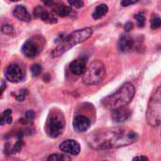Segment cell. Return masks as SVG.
<instances>
[{
	"instance_id": "obj_1",
	"label": "cell",
	"mask_w": 161,
	"mask_h": 161,
	"mask_svg": "<svg viewBox=\"0 0 161 161\" xmlns=\"http://www.w3.org/2000/svg\"><path fill=\"white\" fill-rule=\"evenodd\" d=\"M138 134L130 128L108 127L95 130L87 137L90 147L95 150H109L128 146L138 141Z\"/></svg>"
},
{
	"instance_id": "obj_2",
	"label": "cell",
	"mask_w": 161,
	"mask_h": 161,
	"mask_svg": "<svg viewBox=\"0 0 161 161\" xmlns=\"http://www.w3.org/2000/svg\"><path fill=\"white\" fill-rule=\"evenodd\" d=\"M92 33H93L92 28L84 27L78 30L73 31L72 33L68 35L63 34V33L59 34L58 37L56 39V42L58 43V45L52 51L51 53L52 57L56 58V57L61 56L72 47L87 41L90 37H92Z\"/></svg>"
},
{
	"instance_id": "obj_3",
	"label": "cell",
	"mask_w": 161,
	"mask_h": 161,
	"mask_svg": "<svg viewBox=\"0 0 161 161\" xmlns=\"http://www.w3.org/2000/svg\"><path fill=\"white\" fill-rule=\"evenodd\" d=\"M135 87L132 83H125L114 93L102 100V106L109 110H114L122 107H126L134 98Z\"/></svg>"
},
{
	"instance_id": "obj_4",
	"label": "cell",
	"mask_w": 161,
	"mask_h": 161,
	"mask_svg": "<svg viewBox=\"0 0 161 161\" xmlns=\"http://www.w3.org/2000/svg\"><path fill=\"white\" fill-rule=\"evenodd\" d=\"M65 128V119L63 113L58 109L54 108L48 114L47 120L45 122V132L52 138L57 139L62 135Z\"/></svg>"
},
{
	"instance_id": "obj_5",
	"label": "cell",
	"mask_w": 161,
	"mask_h": 161,
	"mask_svg": "<svg viewBox=\"0 0 161 161\" xmlns=\"http://www.w3.org/2000/svg\"><path fill=\"white\" fill-rule=\"evenodd\" d=\"M146 120L149 125L153 127L161 125V86L155 91L150 98L146 111Z\"/></svg>"
},
{
	"instance_id": "obj_6",
	"label": "cell",
	"mask_w": 161,
	"mask_h": 161,
	"mask_svg": "<svg viewBox=\"0 0 161 161\" xmlns=\"http://www.w3.org/2000/svg\"><path fill=\"white\" fill-rule=\"evenodd\" d=\"M106 75V68L101 60H93L87 68L83 82L86 85H98L100 84Z\"/></svg>"
},
{
	"instance_id": "obj_7",
	"label": "cell",
	"mask_w": 161,
	"mask_h": 161,
	"mask_svg": "<svg viewBox=\"0 0 161 161\" xmlns=\"http://www.w3.org/2000/svg\"><path fill=\"white\" fill-rule=\"evenodd\" d=\"M24 70L17 64L11 63L5 70L6 79L11 83H19L24 79Z\"/></svg>"
},
{
	"instance_id": "obj_8",
	"label": "cell",
	"mask_w": 161,
	"mask_h": 161,
	"mask_svg": "<svg viewBox=\"0 0 161 161\" xmlns=\"http://www.w3.org/2000/svg\"><path fill=\"white\" fill-rule=\"evenodd\" d=\"M129 33V32H128ZM126 33H124L121 35L119 42H118V48L121 52H130L135 49L136 46V41L135 39L130 35Z\"/></svg>"
},
{
	"instance_id": "obj_9",
	"label": "cell",
	"mask_w": 161,
	"mask_h": 161,
	"mask_svg": "<svg viewBox=\"0 0 161 161\" xmlns=\"http://www.w3.org/2000/svg\"><path fill=\"white\" fill-rule=\"evenodd\" d=\"M41 49L42 48H40L37 42H35L32 39H29L23 44L22 53L27 58H34L41 52Z\"/></svg>"
},
{
	"instance_id": "obj_10",
	"label": "cell",
	"mask_w": 161,
	"mask_h": 161,
	"mask_svg": "<svg viewBox=\"0 0 161 161\" xmlns=\"http://www.w3.org/2000/svg\"><path fill=\"white\" fill-rule=\"evenodd\" d=\"M91 120L84 115H76L73 121V127L78 133L86 132L91 127Z\"/></svg>"
},
{
	"instance_id": "obj_11",
	"label": "cell",
	"mask_w": 161,
	"mask_h": 161,
	"mask_svg": "<svg viewBox=\"0 0 161 161\" xmlns=\"http://www.w3.org/2000/svg\"><path fill=\"white\" fill-rule=\"evenodd\" d=\"M59 149L60 151L69 154V155H73V156H77L80 153V144L74 141V140H67L64 141L63 142H61L59 144Z\"/></svg>"
},
{
	"instance_id": "obj_12",
	"label": "cell",
	"mask_w": 161,
	"mask_h": 161,
	"mask_svg": "<svg viewBox=\"0 0 161 161\" xmlns=\"http://www.w3.org/2000/svg\"><path fill=\"white\" fill-rule=\"evenodd\" d=\"M33 14L36 18H39L42 21L48 23V24H56L58 22V19L56 18V16L53 13L48 12L47 10H45L44 8H42L41 6H38L34 8Z\"/></svg>"
},
{
	"instance_id": "obj_13",
	"label": "cell",
	"mask_w": 161,
	"mask_h": 161,
	"mask_svg": "<svg viewBox=\"0 0 161 161\" xmlns=\"http://www.w3.org/2000/svg\"><path fill=\"white\" fill-rule=\"evenodd\" d=\"M112 120L114 123L116 124H122L124 122H125L126 120H128L132 114V111L130 108H126V107H122L119 108L117 109L112 110Z\"/></svg>"
},
{
	"instance_id": "obj_14",
	"label": "cell",
	"mask_w": 161,
	"mask_h": 161,
	"mask_svg": "<svg viewBox=\"0 0 161 161\" xmlns=\"http://www.w3.org/2000/svg\"><path fill=\"white\" fill-rule=\"evenodd\" d=\"M70 71L75 75H84L86 70H87V64H86V60L82 59V58H78L75 59L74 61H72L70 63Z\"/></svg>"
},
{
	"instance_id": "obj_15",
	"label": "cell",
	"mask_w": 161,
	"mask_h": 161,
	"mask_svg": "<svg viewBox=\"0 0 161 161\" xmlns=\"http://www.w3.org/2000/svg\"><path fill=\"white\" fill-rule=\"evenodd\" d=\"M12 14L15 18H17L19 21H22V22H29L31 20V16H30V13L27 11L26 8L24 7V6H16L12 11Z\"/></svg>"
},
{
	"instance_id": "obj_16",
	"label": "cell",
	"mask_w": 161,
	"mask_h": 161,
	"mask_svg": "<svg viewBox=\"0 0 161 161\" xmlns=\"http://www.w3.org/2000/svg\"><path fill=\"white\" fill-rule=\"evenodd\" d=\"M52 11H53L54 13H56L58 16L66 17V16H68V15L71 13L72 9H71L68 6L64 5L62 2H58V3H57V4H54V6H53V10H52Z\"/></svg>"
},
{
	"instance_id": "obj_17",
	"label": "cell",
	"mask_w": 161,
	"mask_h": 161,
	"mask_svg": "<svg viewBox=\"0 0 161 161\" xmlns=\"http://www.w3.org/2000/svg\"><path fill=\"white\" fill-rule=\"evenodd\" d=\"M108 11V7L106 5V4H101L99 6H97L92 13V18L94 20H97V19H100L102 18L103 16H105Z\"/></svg>"
},
{
	"instance_id": "obj_18",
	"label": "cell",
	"mask_w": 161,
	"mask_h": 161,
	"mask_svg": "<svg viewBox=\"0 0 161 161\" xmlns=\"http://www.w3.org/2000/svg\"><path fill=\"white\" fill-rule=\"evenodd\" d=\"M12 122V116H11V110L10 109H6L5 111H3V113L1 114V120H0V124L1 125H9Z\"/></svg>"
},
{
	"instance_id": "obj_19",
	"label": "cell",
	"mask_w": 161,
	"mask_h": 161,
	"mask_svg": "<svg viewBox=\"0 0 161 161\" xmlns=\"http://www.w3.org/2000/svg\"><path fill=\"white\" fill-rule=\"evenodd\" d=\"M48 161H70L71 158L65 154H52L47 158Z\"/></svg>"
},
{
	"instance_id": "obj_20",
	"label": "cell",
	"mask_w": 161,
	"mask_h": 161,
	"mask_svg": "<svg viewBox=\"0 0 161 161\" xmlns=\"http://www.w3.org/2000/svg\"><path fill=\"white\" fill-rule=\"evenodd\" d=\"M34 119H35V112L32 110H28L25 112V117L20 119V123L22 125H28V124H31Z\"/></svg>"
},
{
	"instance_id": "obj_21",
	"label": "cell",
	"mask_w": 161,
	"mask_h": 161,
	"mask_svg": "<svg viewBox=\"0 0 161 161\" xmlns=\"http://www.w3.org/2000/svg\"><path fill=\"white\" fill-rule=\"evenodd\" d=\"M150 26L152 29H158L161 26V18L157 15L154 14L153 17L151 18V22H150Z\"/></svg>"
},
{
	"instance_id": "obj_22",
	"label": "cell",
	"mask_w": 161,
	"mask_h": 161,
	"mask_svg": "<svg viewBox=\"0 0 161 161\" xmlns=\"http://www.w3.org/2000/svg\"><path fill=\"white\" fill-rule=\"evenodd\" d=\"M42 71V65H41L40 63H35V64H33V65L31 66V68H30L31 75H32V76H34V77L39 76V75H41Z\"/></svg>"
},
{
	"instance_id": "obj_23",
	"label": "cell",
	"mask_w": 161,
	"mask_h": 161,
	"mask_svg": "<svg viewBox=\"0 0 161 161\" xmlns=\"http://www.w3.org/2000/svg\"><path fill=\"white\" fill-rule=\"evenodd\" d=\"M135 19L137 21V25L139 27H143L144 25H145V15L142 11L137 13L135 15Z\"/></svg>"
},
{
	"instance_id": "obj_24",
	"label": "cell",
	"mask_w": 161,
	"mask_h": 161,
	"mask_svg": "<svg viewBox=\"0 0 161 161\" xmlns=\"http://www.w3.org/2000/svg\"><path fill=\"white\" fill-rule=\"evenodd\" d=\"M23 147V142H22V139L20 138H17V142H15V144L11 147V154H15V153H18L21 151Z\"/></svg>"
},
{
	"instance_id": "obj_25",
	"label": "cell",
	"mask_w": 161,
	"mask_h": 161,
	"mask_svg": "<svg viewBox=\"0 0 161 161\" xmlns=\"http://www.w3.org/2000/svg\"><path fill=\"white\" fill-rule=\"evenodd\" d=\"M27 93H28V91L25 90V89H24V90L19 91V92H17L16 94H13V96H14L18 101L22 102V101L25 100V96L27 95Z\"/></svg>"
},
{
	"instance_id": "obj_26",
	"label": "cell",
	"mask_w": 161,
	"mask_h": 161,
	"mask_svg": "<svg viewBox=\"0 0 161 161\" xmlns=\"http://www.w3.org/2000/svg\"><path fill=\"white\" fill-rule=\"evenodd\" d=\"M1 30H2V33H3V34H6V35H8V34L9 35V34H11V33L14 32L13 26H12L11 25H9V24H5V25H3Z\"/></svg>"
},
{
	"instance_id": "obj_27",
	"label": "cell",
	"mask_w": 161,
	"mask_h": 161,
	"mask_svg": "<svg viewBox=\"0 0 161 161\" xmlns=\"http://www.w3.org/2000/svg\"><path fill=\"white\" fill-rule=\"evenodd\" d=\"M68 3L70 6L76 8H80L84 6V3L82 0H68Z\"/></svg>"
},
{
	"instance_id": "obj_28",
	"label": "cell",
	"mask_w": 161,
	"mask_h": 161,
	"mask_svg": "<svg viewBox=\"0 0 161 161\" xmlns=\"http://www.w3.org/2000/svg\"><path fill=\"white\" fill-rule=\"evenodd\" d=\"M140 0H122L121 2V5L123 7H128V6H131V5H134L136 3H138Z\"/></svg>"
},
{
	"instance_id": "obj_29",
	"label": "cell",
	"mask_w": 161,
	"mask_h": 161,
	"mask_svg": "<svg viewBox=\"0 0 161 161\" xmlns=\"http://www.w3.org/2000/svg\"><path fill=\"white\" fill-rule=\"evenodd\" d=\"M133 24L131 23V22H128V23H126L125 25V32H130L132 29H133Z\"/></svg>"
},
{
	"instance_id": "obj_30",
	"label": "cell",
	"mask_w": 161,
	"mask_h": 161,
	"mask_svg": "<svg viewBox=\"0 0 161 161\" xmlns=\"http://www.w3.org/2000/svg\"><path fill=\"white\" fill-rule=\"evenodd\" d=\"M43 2V4L47 7H51L54 6V0H42Z\"/></svg>"
},
{
	"instance_id": "obj_31",
	"label": "cell",
	"mask_w": 161,
	"mask_h": 161,
	"mask_svg": "<svg viewBox=\"0 0 161 161\" xmlns=\"http://www.w3.org/2000/svg\"><path fill=\"white\" fill-rule=\"evenodd\" d=\"M133 160H148V158L146 157H135Z\"/></svg>"
},
{
	"instance_id": "obj_32",
	"label": "cell",
	"mask_w": 161,
	"mask_h": 161,
	"mask_svg": "<svg viewBox=\"0 0 161 161\" xmlns=\"http://www.w3.org/2000/svg\"><path fill=\"white\" fill-rule=\"evenodd\" d=\"M5 88H6V83H5V81H4V80H2V92H4Z\"/></svg>"
},
{
	"instance_id": "obj_33",
	"label": "cell",
	"mask_w": 161,
	"mask_h": 161,
	"mask_svg": "<svg viewBox=\"0 0 161 161\" xmlns=\"http://www.w3.org/2000/svg\"><path fill=\"white\" fill-rule=\"evenodd\" d=\"M10 1H12V2H17V1H20V0H10Z\"/></svg>"
}]
</instances>
